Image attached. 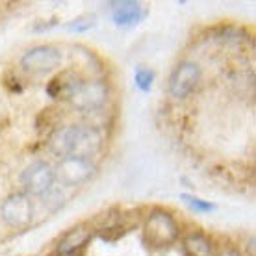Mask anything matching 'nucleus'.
I'll use <instances>...</instances> for the list:
<instances>
[{
    "mask_svg": "<svg viewBox=\"0 0 256 256\" xmlns=\"http://www.w3.org/2000/svg\"><path fill=\"white\" fill-rule=\"evenodd\" d=\"M112 12H114L116 24L119 26H134L145 17V10L140 2H130V0L116 2L112 6Z\"/></svg>",
    "mask_w": 256,
    "mask_h": 256,
    "instance_id": "9d476101",
    "label": "nucleus"
},
{
    "mask_svg": "<svg viewBox=\"0 0 256 256\" xmlns=\"http://www.w3.org/2000/svg\"><path fill=\"white\" fill-rule=\"evenodd\" d=\"M95 174V164L82 156H65L54 169V178L65 186H80Z\"/></svg>",
    "mask_w": 256,
    "mask_h": 256,
    "instance_id": "7ed1b4c3",
    "label": "nucleus"
},
{
    "mask_svg": "<svg viewBox=\"0 0 256 256\" xmlns=\"http://www.w3.org/2000/svg\"><path fill=\"white\" fill-rule=\"evenodd\" d=\"M91 240V232L90 228L86 226H76L64 238V242L60 244L58 247V254L60 256H76L80 254V250L90 244Z\"/></svg>",
    "mask_w": 256,
    "mask_h": 256,
    "instance_id": "9b49d317",
    "label": "nucleus"
},
{
    "mask_svg": "<svg viewBox=\"0 0 256 256\" xmlns=\"http://www.w3.org/2000/svg\"><path fill=\"white\" fill-rule=\"evenodd\" d=\"M152 80H154V72L150 69H138V72H136V86L141 91L147 93L150 90V86H152Z\"/></svg>",
    "mask_w": 256,
    "mask_h": 256,
    "instance_id": "4468645a",
    "label": "nucleus"
},
{
    "mask_svg": "<svg viewBox=\"0 0 256 256\" xmlns=\"http://www.w3.org/2000/svg\"><path fill=\"white\" fill-rule=\"evenodd\" d=\"M184 252H186V256H212L210 240L200 232L190 234L184 240Z\"/></svg>",
    "mask_w": 256,
    "mask_h": 256,
    "instance_id": "f8f14e48",
    "label": "nucleus"
},
{
    "mask_svg": "<svg viewBox=\"0 0 256 256\" xmlns=\"http://www.w3.org/2000/svg\"><path fill=\"white\" fill-rule=\"evenodd\" d=\"M143 238H145V244L152 249L169 247L178 238V224L173 216L167 214L166 210H154L145 221Z\"/></svg>",
    "mask_w": 256,
    "mask_h": 256,
    "instance_id": "f03ea898",
    "label": "nucleus"
},
{
    "mask_svg": "<svg viewBox=\"0 0 256 256\" xmlns=\"http://www.w3.org/2000/svg\"><path fill=\"white\" fill-rule=\"evenodd\" d=\"M0 214L4 223L13 226V228H24L26 224H30L34 216V208L28 195L24 193H13L2 202Z\"/></svg>",
    "mask_w": 256,
    "mask_h": 256,
    "instance_id": "20e7f679",
    "label": "nucleus"
},
{
    "mask_svg": "<svg viewBox=\"0 0 256 256\" xmlns=\"http://www.w3.org/2000/svg\"><path fill=\"white\" fill-rule=\"evenodd\" d=\"M108 98V86L104 80H88L82 82L78 91L72 95L70 104L80 112H95L104 106Z\"/></svg>",
    "mask_w": 256,
    "mask_h": 256,
    "instance_id": "423d86ee",
    "label": "nucleus"
},
{
    "mask_svg": "<svg viewBox=\"0 0 256 256\" xmlns=\"http://www.w3.org/2000/svg\"><path fill=\"white\" fill-rule=\"evenodd\" d=\"M182 200L186 202L193 212H197V214H208V212H214L216 210V206L212 204V202H206V200H200V198L193 197V195H182Z\"/></svg>",
    "mask_w": 256,
    "mask_h": 256,
    "instance_id": "ddd939ff",
    "label": "nucleus"
},
{
    "mask_svg": "<svg viewBox=\"0 0 256 256\" xmlns=\"http://www.w3.org/2000/svg\"><path fill=\"white\" fill-rule=\"evenodd\" d=\"M82 78L78 76L74 70H62L58 72V76H54L46 86V93L56 98V100H70L72 95L78 91V88L82 86Z\"/></svg>",
    "mask_w": 256,
    "mask_h": 256,
    "instance_id": "1a4fd4ad",
    "label": "nucleus"
},
{
    "mask_svg": "<svg viewBox=\"0 0 256 256\" xmlns=\"http://www.w3.org/2000/svg\"><path fill=\"white\" fill-rule=\"evenodd\" d=\"M62 62V54L56 46L50 45H39L34 46L26 52L20 58V65L26 72H34V74H41V72H48L54 70Z\"/></svg>",
    "mask_w": 256,
    "mask_h": 256,
    "instance_id": "39448f33",
    "label": "nucleus"
},
{
    "mask_svg": "<svg viewBox=\"0 0 256 256\" xmlns=\"http://www.w3.org/2000/svg\"><path fill=\"white\" fill-rule=\"evenodd\" d=\"M93 24H95V20H93V17H90V19L74 20V22L67 24V28H69V30H78V32H82V30H88V28H91Z\"/></svg>",
    "mask_w": 256,
    "mask_h": 256,
    "instance_id": "2eb2a0df",
    "label": "nucleus"
},
{
    "mask_svg": "<svg viewBox=\"0 0 256 256\" xmlns=\"http://www.w3.org/2000/svg\"><path fill=\"white\" fill-rule=\"evenodd\" d=\"M102 145V136L93 126L88 124H69L58 128L48 140V148L60 158L65 156H82L90 158L91 154L98 152Z\"/></svg>",
    "mask_w": 256,
    "mask_h": 256,
    "instance_id": "f257e3e1",
    "label": "nucleus"
},
{
    "mask_svg": "<svg viewBox=\"0 0 256 256\" xmlns=\"http://www.w3.org/2000/svg\"><path fill=\"white\" fill-rule=\"evenodd\" d=\"M219 256H242V254H240L236 249H226V250H223Z\"/></svg>",
    "mask_w": 256,
    "mask_h": 256,
    "instance_id": "dca6fc26",
    "label": "nucleus"
},
{
    "mask_svg": "<svg viewBox=\"0 0 256 256\" xmlns=\"http://www.w3.org/2000/svg\"><path fill=\"white\" fill-rule=\"evenodd\" d=\"M54 169L46 162L39 160L26 167L20 174V184L30 195H43L54 184Z\"/></svg>",
    "mask_w": 256,
    "mask_h": 256,
    "instance_id": "0eeeda50",
    "label": "nucleus"
},
{
    "mask_svg": "<svg viewBox=\"0 0 256 256\" xmlns=\"http://www.w3.org/2000/svg\"><path fill=\"white\" fill-rule=\"evenodd\" d=\"M200 69L195 62H182L176 65L173 74L169 78V93L174 98H186L198 84Z\"/></svg>",
    "mask_w": 256,
    "mask_h": 256,
    "instance_id": "6e6552de",
    "label": "nucleus"
}]
</instances>
